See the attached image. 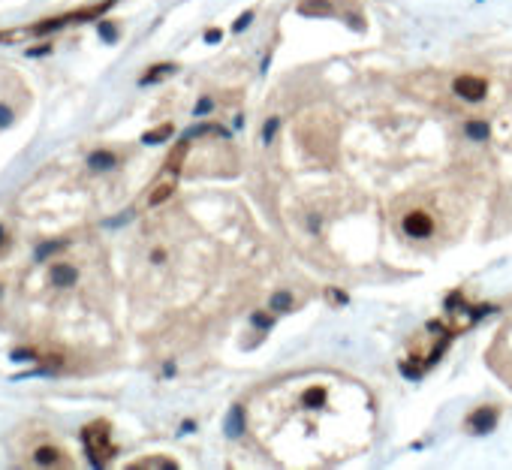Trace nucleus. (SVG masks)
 Instances as JSON below:
<instances>
[{
	"instance_id": "nucleus-1",
	"label": "nucleus",
	"mask_w": 512,
	"mask_h": 470,
	"mask_svg": "<svg viewBox=\"0 0 512 470\" xmlns=\"http://www.w3.org/2000/svg\"><path fill=\"white\" fill-rule=\"evenodd\" d=\"M19 464L22 467H43V470H61V467H76L70 458L67 446H61L46 428H37L28 434V440L19 449Z\"/></svg>"
},
{
	"instance_id": "nucleus-2",
	"label": "nucleus",
	"mask_w": 512,
	"mask_h": 470,
	"mask_svg": "<svg viewBox=\"0 0 512 470\" xmlns=\"http://www.w3.org/2000/svg\"><path fill=\"white\" fill-rule=\"evenodd\" d=\"M85 446H88V455L94 464H106L112 455H115V446H112V431H109V422H91L85 428Z\"/></svg>"
},
{
	"instance_id": "nucleus-3",
	"label": "nucleus",
	"mask_w": 512,
	"mask_h": 470,
	"mask_svg": "<svg viewBox=\"0 0 512 470\" xmlns=\"http://www.w3.org/2000/svg\"><path fill=\"white\" fill-rule=\"evenodd\" d=\"M431 229H434V220H431L425 211H410V214L404 217V232L413 235V239H428Z\"/></svg>"
},
{
	"instance_id": "nucleus-4",
	"label": "nucleus",
	"mask_w": 512,
	"mask_h": 470,
	"mask_svg": "<svg viewBox=\"0 0 512 470\" xmlns=\"http://www.w3.org/2000/svg\"><path fill=\"white\" fill-rule=\"evenodd\" d=\"M467 425H470V431L485 434V431H491V428L497 425V410H494V407H479V410L467 419Z\"/></svg>"
},
{
	"instance_id": "nucleus-5",
	"label": "nucleus",
	"mask_w": 512,
	"mask_h": 470,
	"mask_svg": "<svg viewBox=\"0 0 512 470\" xmlns=\"http://www.w3.org/2000/svg\"><path fill=\"white\" fill-rule=\"evenodd\" d=\"M455 91L464 97V100H482L485 97V82L482 79H473V76H461L455 82Z\"/></svg>"
},
{
	"instance_id": "nucleus-6",
	"label": "nucleus",
	"mask_w": 512,
	"mask_h": 470,
	"mask_svg": "<svg viewBox=\"0 0 512 470\" xmlns=\"http://www.w3.org/2000/svg\"><path fill=\"white\" fill-rule=\"evenodd\" d=\"M172 190H175V178L169 181H157L154 184V190H151V196H148V205H160V202H166L169 196H172Z\"/></svg>"
},
{
	"instance_id": "nucleus-7",
	"label": "nucleus",
	"mask_w": 512,
	"mask_h": 470,
	"mask_svg": "<svg viewBox=\"0 0 512 470\" xmlns=\"http://www.w3.org/2000/svg\"><path fill=\"white\" fill-rule=\"evenodd\" d=\"M244 431V410L241 407H232L229 419H226V434L229 437H238Z\"/></svg>"
},
{
	"instance_id": "nucleus-8",
	"label": "nucleus",
	"mask_w": 512,
	"mask_h": 470,
	"mask_svg": "<svg viewBox=\"0 0 512 470\" xmlns=\"http://www.w3.org/2000/svg\"><path fill=\"white\" fill-rule=\"evenodd\" d=\"M88 163H91V169H112L118 163V157L112 151H97V154H91Z\"/></svg>"
},
{
	"instance_id": "nucleus-9",
	"label": "nucleus",
	"mask_w": 512,
	"mask_h": 470,
	"mask_svg": "<svg viewBox=\"0 0 512 470\" xmlns=\"http://www.w3.org/2000/svg\"><path fill=\"white\" fill-rule=\"evenodd\" d=\"M302 13H317V16H329L332 7L326 4V0H308V4H302Z\"/></svg>"
},
{
	"instance_id": "nucleus-10",
	"label": "nucleus",
	"mask_w": 512,
	"mask_h": 470,
	"mask_svg": "<svg viewBox=\"0 0 512 470\" xmlns=\"http://www.w3.org/2000/svg\"><path fill=\"white\" fill-rule=\"evenodd\" d=\"M290 308H293V296H290V293H278V296L272 299V311L284 314V311H290Z\"/></svg>"
},
{
	"instance_id": "nucleus-11",
	"label": "nucleus",
	"mask_w": 512,
	"mask_h": 470,
	"mask_svg": "<svg viewBox=\"0 0 512 470\" xmlns=\"http://www.w3.org/2000/svg\"><path fill=\"white\" fill-rule=\"evenodd\" d=\"M464 130H467V136H473V139H485V136H488V124H485V121H470Z\"/></svg>"
},
{
	"instance_id": "nucleus-12",
	"label": "nucleus",
	"mask_w": 512,
	"mask_h": 470,
	"mask_svg": "<svg viewBox=\"0 0 512 470\" xmlns=\"http://www.w3.org/2000/svg\"><path fill=\"white\" fill-rule=\"evenodd\" d=\"M275 133H278V118H272V121L266 124V130H263V139H266V142H272V139H275Z\"/></svg>"
},
{
	"instance_id": "nucleus-13",
	"label": "nucleus",
	"mask_w": 512,
	"mask_h": 470,
	"mask_svg": "<svg viewBox=\"0 0 512 470\" xmlns=\"http://www.w3.org/2000/svg\"><path fill=\"white\" fill-rule=\"evenodd\" d=\"M133 467H172V461H136Z\"/></svg>"
},
{
	"instance_id": "nucleus-14",
	"label": "nucleus",
	"mask_w": 512,
	"mask_h": 470,
	"mask_svg": "<svg viewBox=\"0 0 512 470\" xmlns=\"http://www.w3.org/2000/svg\"><path fill=\"white\" fill-rule=\"evenodd\" d=\"M247 25H250V13L238 19V25H235V31H241V28H247Z\"/></svg>"
}]
</instances>
